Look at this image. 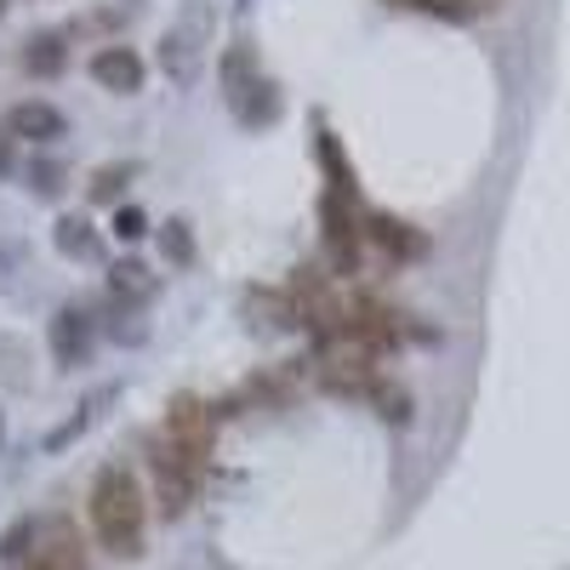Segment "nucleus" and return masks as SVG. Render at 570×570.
Instances as JSON below:
<instances>
[{
	"label": "nucleus",
	"mask_w": 570,
	"mask_h": 570,
	"mask_svg": "<svg viewBox=\"0 0 570 570\" xmlns=\"http://www.w3.org/2000/svg\"><path fill=\"white\" fill-rule=\"evenodd\" d=\"M142 525H149V508H142L137 480L120 462H109L98 480H91V531H98V542L109 553L131 559V553H142Z\"/></svg>",
	"instance_id": "f257e3e1"
},
{
	"label": "nucleus",
	"mask_w": 570,
	"mask_h": 570,
	"mask_svg": "<svg viewBox=\"0 0 570 570\" xmlns=\"http://www.w3.org/2000/svg\"><path fill=\"white\" fill-rule=\"evenodd\" d=\"M212 434H217V411L195 394H177L166 411V445L195 473H206V462H212Z\"/></svg>",
	"instance_id": "f03ea898"
},
{
	"label": "nucleus",
	"mask_w": 570,
	"mask_h": 570,
	"mask_svg": "<svg viewBox=\"0 0 570 570\" xmlns=\"http://www.w3.org/2000/svg\"><path fill=\"white\" fill-rule=\"evenodd\" d=\"M200 29H206V12L195 7L183 23H171V29H166V40H160V63H166V75H171L177 86H188V80L200 75V63H206Z\"/></svg>",
	"instance_id": "7ed1b4c3"
},
{
	"label": "nucleus",
	"mask_w": 570,
	"mask_h": 570,
	"mask_svg": "<svg viewBox=\"0 0 570 570\" xmlns=\"http://www.w3.org/2000/svg\"><path fill=\"white\" fill-rule=\"evenodd\" d=\"M325 252H331V268L337 274L360 268V223H354L348 195H337V188L325 195Z\"/></svg>",
	"instance_id": "20e7f679"
},
{
	"label": "nucleus",
	"mask_w": 570,
	"mask_h": 570,
	"mask_svg": "<svg viewBox=\"0 0 570 570\" xmlns=\"http://www.w3.org/2000/svg\"><path fill=\"white\" fill-rule=\"evenodd\" d=\"M149 462H155V491H160V508H166V519H177V513H183L188 502H195V485H200V473L188 468V462H183V456H177V451H171L166 440L155 445V456H149Z\"/></svg>",
	"instance_id": "39448f33"
},
{
	"label": "nucleus",
	"mask_w": 570,
	"mask_h": 570,
	"mask_svg": "<svg viewBox=\"0 0 570 570\" xmlns=\"http://www.w3.org/2000/svg\"><path fill=\"white\" fill-rule=\"evenodd\" d=\"M343 331H348V337H360L371 354H389V348L400 343V320H394L383 303H354V308L343 314Z\"/></svg>",
	"instance_id": "423d86ee"
},
{
	"label": "nucleus",
	"mask_w": 570,
	"mask_h": 570,
	"mask_svg": "<svg viewBox=\"0 0 570 570\" xmlns=\"http://www.w3.org/2000/svg\"><path fill=\"white\" fill-rule=\"evenodd\" d=\"M91 80H98L104 91H137L142 86V58L131 52V46H104V52L91 58Z\"/></svg>",
	"instance_id": "0eeeda50"
},
{
	"label": "nucleus",
	"mask_w": 570,
	"mask_h": 570,
	"mask_svg": "<svg viewBox=\"0 0 570 570\" xmlns=\"http://www.w3.org/2000/svg\"><path fill=\"white\" fill-rule=\"evenodd\" d=\"M35 570H86V548H80V537H75L69 519H58V525L46 531V542H40V553H35Z\"/></svg>",
	"instance_id": "6e6552de"
},
{
	"label": "nucleus",
	"mask_w": 570,
	"mask_h": 570,
	"mask_svg": "<svg viewBox=\"0 0 570 570\" xmlns=\"http://www.w3.org/2000/svg\"><path fill=\"white\" fill-rule=\"evenodd\" d=\"M371 240L383 246V257H394V263H416L428 252V240L400 217H371Z\"/></svg>",
	"instance_id": "1a4fd4ad"
},
{
	"label": "nucleus",
	"mask_w": 570,
	"mask_h": 570,
	"mask_svg": "<svg viewBox=\"0 0 570 570\" xmlns=\"http://www.w3.org/2000/svg\"><path fill=\"white\" fill-rule=\"evenodd\" d=\"M7 126H12V137H29V142L63 137V115H58L52 104H18V109L7 115Z\"/></svg>",
	"instance_id": "9d476101"
},
{
	"label": "nucleus",
	"mask_w": 570,
	"mask_h": 570,
	"mask_svg": "<svg viewBox=\"0 0 570 570\" xmlns=\"http://www.w3.org/2000/svg\"><path fill=\"white\" fill-rule=\"evenodd\" d=\"M86 343H91L86 314H80V308H63V314L52 320V354H58L63 365H80V360H86Z\"/></svg>",
	"instance_id": "9b49d317"
},
{
	"label": "nucleus",
	"mask_w": 570,
	"mask_h": 570,
	"mask_svg": "<svg viewBox=\"0 0 570 570\" xmlns=\"http://www.w3.org/2000/svg\"><path fill=\"white\" fill-rule=\"evenodd\" d=\"M23 69L29 75H58L63 69V40L58 35H35L29 52H23Z\"/></svg>",
	"instance_id": "f8f14e48"
},
{
	"label": "nucleus",
	"mask_w": 570,
	"mask_h": 570,
	"mask_svg": "<svg viewBox=\"0 0 570 570\" xmlns=\"http://www.w3.org/2000/svg\"><path fill=\"white\" fill-rule=\"evenodd\" d=\"M234 109H240V120H246V126H263V120H274V115H279V91H274L268 80H257V86L246 91V98L234 104Z\"/></svg>",
	"instance_id": "ddd939ff"
},
{
	"label": "nucleus",
	"mask_w": 570,
	"mask_h": 570,
	"mask_svg": "<svg viewBox=\"0 0 570 570\" xmlns=\"http://www.w3.org/2000/svg\"><path fill=\"white\" fill-rule=\"evenodd\" d=\"M394 7H416V12H434V18H480L497 0H394Z\"/></svg>",
	"instance_id": "4468645a"
},
{
	"label": "nucleus",
	"mask_w": 570,
	"mask_h": 570,
	"mask_svg": "<svg viewBox=\"0 0 570 570\" xmlns=\"http://www.w3.org/2000/svg\"><path fill=\"white\" fill-rule=\"evenodd\" d=\"M58 246H63L69 257H98V240L86 234L80 217H63V223H58Z\"/></svg>",
	"instance_id": "2eb2a0df"
},
{
	"label": "nucleus",
	"mask_w": 570,
	"mask_h": 570,
	"mask_svg": "<svg viewBox=\"0 0 570 570\" xmlns=\"http://www.w3.org/2000/svg\"><path fill=\"white\" fill-rule=\"evenodd\" d=\"M166 257H171V263H188V257H195V240H188V223H166Z\"/></svg>",
	"instance_id": "dca6fc26"
},
{
	"label": "nucleus",
	"mask_w": 570,
	"mask_h": 570,
	"mask_svg": "<svg viewBox=\"0 0 570 570\" xmlns=\"http://www.w3.org/2000/svg\"><path fill=\"white\" fill-rule=\"evenodd\" d=\"M29 537H35V525H29V519H18V525L7 531V542H0V559H23L29 553Z\"/></svg>",
	"instance_id": "f3484780"
},
{
	"label": "nucleus",
	"mask_w": 570,
	"mask_h": 570,
	"mask_svg": "<svg viewBox=\"0 0 570 570\" xmlns=\"http://www.w3.org/2000/svg\"><path fill=\"white\" fill-rule=\"evenodd\" d=\"M376 405H383V416H389V422H405V416H411L405 389H376Z\"/></svg>",
	"instance_id": "a211bd4d"
},
{
	"label": "nucleus",
	"mask_w": 570,
	"mask_h": 570,
	"mask_svg": "<svg viewBox=\"0 0 570 570\" xmlns=\"http://www.w3.org/2000/svg\"><path fill=\"white\" fill-rule=\"evenodd\" d=\"M120 177H131V171H126V166H104V171H98V183H91V195H98V200H109L115 188H120Z\"/></svg>",
	"instance_id": "6ab92c4d"
},
{
	"label": "nucleus",
	"mask_w": 570,
	"mask_h": 570,
	"mask_svg": "<svg viewBox=\"0 0 570 570\" xmlns=\"http://www.w3.org/2000/svg\"><path fill=\"white\" fill-rule=\"evenodd\" d=\"M115 234H120V240H137V234H142V212H137V206H126V212L115 217Z\"/></svg>",
	"instance_id": "aec40b11"
},
{
	"label": "nucleus",
	"mask_w": 570,
	"mask_h": 570,
	"mask_svg": "<svg viewBox=\"0 0 570 570\" xmlns=\"http://www.w3.org/2000/svg\"><path fill=\"white\" fill-rule=\"evenodd\" d=\"M0 12H7V0H0Z\"/></svg>",
	"instance_id": "412c9836"
}]
</instances>
